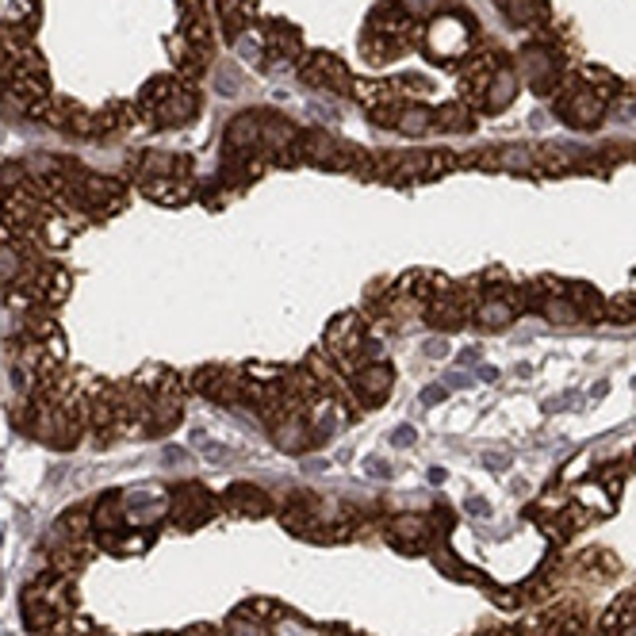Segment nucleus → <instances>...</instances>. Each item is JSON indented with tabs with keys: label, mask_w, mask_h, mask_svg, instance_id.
<instances>
[{
	"label": "nucleus",
	"mask_w": 636,
	"mask_h": 636,
	"mask_svg": "<svg viewBox=\"0 0 636 636\" xmlns=\"http://www.w3.org/2000/svg\"><path fill=\"white\" fill-rule=\"evenodd\" d=\"M460 97L471 111H503L518 97V70L498 50H476L460 70Z\"/></svg>",
	"instance_id": "1"
},
{
	"label": "nucleus",
	"mask_w": 636,
	"mask_h": 636,
	"mask_svg": "<svg viewBox=\"0 0 636 636\" xmlns=\"http://www.w3.org/2000/svg\"><path fill=\"white\" fill-rule=\"evenodd\" d=\"M617 92H622V81L609 70H583L567 77L560 92H556V119L575 127V131H590V127L602 123L606 105Z\"/></svg>",
	"instance_id": "2"
},
{
	"label": "nucleus",
	"mask_w": 636,
	"mask_h": 636,
	"mask_svg": "<svg viewBox=\"0 0 636 636\" xmlns=\"http://www.w3.org/2000/svg\"><path fill=\"white\" fill-rule=\"evenodd\" d=\"M142 119H150L153 127H185L188 119L200 111V92L185 81V77H153L142 85L139 100H135Z\"/></svg>",
	"instance_id": "3"
},
{
	"label": "nucleus",
	"mask_w": 636,
	"mask_h": 636,
	"mask_svg": "<svg viewBox=\"0 0 636 636\" xmlns=\"http://www.w3.org/2000/svg\"><path fill=\"white\" fill-rule=\"evenodd\" d=\"M418 36H423V31H418L410 12H403V8H376V12L368 16L365 36H360V50H365V58L372 66H384L391 62V58H399L403 50H410V42Z\"/></svg>",
	"instance_id": "4"
},
{
	"label": "nucleus",
	"mask_w": 636,
	"mask_h": 636,
	"mask_svg": "<svg viewBox=\"0 0 636 636\" xmlns=\"http://www.w3.org/2000/svg\"><path fill=\"white\" fill-rule=\"evenodd\" d=\"M476 20H471L468 12H460V8H441V12L434 16V20L423 28V50L429 62H460L464 54H471L476 50Z\"/></svg>",
	"instance_id": "5"
},
{
	"label": "nucleus",
	"mask_w": 636,
	"mask_h": 636,
	"mask_svg": "<svg viewBox=\"0 0 636 636\" xmlns=\"http://www.w3.org/2000/svg\"><path fill=\"white\" fill-rule=\"evenodd\" d=\"M376 173L395 185H418V180H434L441 173H449L457 166V153L449 150H410V153H384L376 161Z\"/></svg>",
	"instance_id": "6"
},
{
	"label": "nucleus",
	"mask_w": 636,
	"mask_h": 636,
	"mask_svg": "<svg viewBox=\"0 0 636 636\" xmlns=\"http://www.w3.org/2000/svg\"><path fill=\"white\" fill-rule=\"evenodd\" d=\"M521 73H526V81L533 85V92H553L556 85L564 81V47L553 39H529L526 47H521Z\"/></svg>",
	"instance_id": "7"
},
{
	"label": "nucleus",
	"mask_w": 636,
	"mask_h": 636,
	"mask_svg": "<svg viewBox=\"0 0 636 636\" xmlns=\"http://www.w3.org/2000/svg\"><path fill=\"white\" fill-rule=\"evenodd\" d=\"M291 158H304V161H315V166H326V169H357L365 158V150L357 146L334 139L326 131H311V135H299L296 146H291Z\"/></svg>",
	"instance_id": "8"
},
{
	"label": "nucleus",
	"mask_w": 636,
	"mask_h": 636,
	"mask_svg": "<svg viewBox=\"0 0 636 636\" xmlns=\"http://www.w3.org/2000/svg\"><path fill=\"white\" fill-rule=\"evenodd\" d=\"M304 81L318 85V89H330V92H346V97L354 92V77H349V70L334 54H307Z\"/></svg>",
	"instance_id": "9"
},
{
	"label": "nucleus",
	"mask_w": 636,
	"mask_h": 636,
	"mask_svg": "<svg viewBox=\"0 0 636 636\" xmlns=\"http://www.w3.org/2000/svg\"><path fill=\"white\" fill-rule=\"evenodd\" d=\"M208 518H211V498L203 487H180V491H173V521L177 526L192 529Z\"/></svg>",
	"instance_id": "10"
},
{
	"label": "nucleus",
	"mask_w": 636,
	"mask_h": 636,
	"mask_svg": "<svg viewBox=\"0 0 636 636\" xmlns=\"http://www.w3.org/2000/svg\"><path fill=\"white\" fill-rule=\"evenodd\" d=\"M330 349L338 354L341 360H354L360 349H365V330H360V322L354 315L349 318H338L330 330Z\"/></svg>",
	"instance_id": "11"
},
{
	"label": "nucleus",
	"mask_w": 636,
	"mask_h": 636,
	"mask_svg": "<svg viewBox=\"0 0 636 636\" xmlns=\"http://www.w3.org/2000/svg\"><path fill=\"white\" fill-rule=\"evenodd\" d=\"M354 391L360 395V403H380V399H388V391H391V368L388 365H372V368H365V372L354 380Z\"/></svg>",
	"instance_id": "12"
},
{
	"label": "nucleus",
	"mask_w": 636,
	"mask_h": 636,
	"mask_svg": "<svg viewBox=\"0 0 636 636\" xmlns=\"http://www.w3.org/2000/svg\"><path fill=\"white\" fill-rule=\"evenodd\" d=\"M514 28H537L548 20V0H495Z\"/></svg>",
	"instance_id": "13"
},
{
	"label": "nucleus",
	"mask_w": 636,
	"mask_h": 636,
	"mask_svg": "<svg viewBox=\"0 0 636 636\" xmlns=\"http://www.w3.org/2000/svg\"><path fill=\"white\" fill-rule=\"evenodd\" d=\"M254 16H257V0H219V20L230 39L242 36L249 23H254Z\"/></svg>",
	"instance_id": "14"
},
{
	"label": "nucleus",
	"mask_w": 636,
	"mask_h": 636,
	"mask_svg": "<svg viewBox=\"0 0 636 636\" xmlns=\"http://www.w3.org/2000/svg\"><path fill=\"white\" fill-rule=\"evenodd\" d=\"M261 42H265V50L277 54V58H296L299 54V31L288 28L284 20H272L269 28H265Z\"/></svg>",
	"instance_id": "15"
},
{
	"label": "nucleus",
	"mask_w": 636,
	"mask_h": 636,
	"mask_svg": "<svg viewBox=\"0 0 636 636\" xmlns=\"http://www.w3.org/2000/svg\"><path fill=\"white\" fill-rule=\"evenodd\" d=\"M222 503H227L230 510H238V514H265V510H269V495L257 491V487H249V484L230 487Z\"/></svg>",
	"instance_id": "16"
},
{
	"label": "nucleus",
	"mask_w": 636,
	"mask_h": 636,
	"mask_svg": "<svg viewBox=\"0 0 636 636\" xmlns=\"http://www.w3.org/2000/svg\"><path fill=\"white\" fill-rule=\"evenodd\" d=\"M434 127L464 135V131L476 127V111H471L468 105H441V108H434Z\"/></svg>",
	"instance_id": "17"
},
{
	"label": "nucleus",
	"mask_w": 636,
	"mask_h": 636,
	"mask_svg": "<svg viewBox=\"0 0 636 636\" xmlns=\"http://www.w3.org/2000/svg\"><path fill=\"white\" fill-rule=\"evenodd\" d=\"M609 315H614L617 322H625V318H636V296H633V291H629V296L609 299Z\"/></svg>",
	"instance_id": "18"
},
{
	"label": "nucleus",
	"mask_w": 636,
	"mask_h": 636,
	"mask_svg": "<svg viewBox=\"0 0 636 636\" xmlns=\"http://www.w3.org/2000/svg\"><path fill=\"white\" fill-rule=\"evenodd\" d=\"M415 441V429H395V445H410Z\"/></svg>",
	"instance_id": "19"
},
{
	"label": "nucleus",
	"mask_w": 636,
	"mask_h": 636,
	"mask_svg": "<svg viewBox=\"0 0 636 636\" xmlns=\"http://www.w3.org/2000/svg\"><path fill=\"white\" fill-rule=\"evenodd\" d=\"M625 636H636V625H625Z\"/></svg>",
	"instance_id": "20"
}]
</instances>
